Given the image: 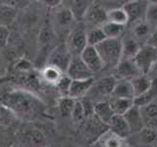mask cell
I'll use <instances>...</instances> for the list:
<instances>
[{"label": "cell", "instance_id": "obj_1", "mask_svg": "<svg viewBox=\"0 0 157 147\" xmlns=\"http://www.w3.org/2000/svg\"><path fill=\"white\" fill-rule=\"evenodd\" d=\"M1 105L12 113L25 119H34L44 110L39 98L27 90L17 89L6 92L1 96Z\"/></svg>", "mask_w": 157, "mask_h": 147}, {"label": "cell", "instance_id": "obj_2", "mask_svg": "<svg viewBox=\"0 0 157 147\" xmlns=\"http://www.w3.org/2000/svg\"><path fill=\"white\" fill-rule=\"evenodd\" d=\"M96 51L99 54L104 68H116L123 59V45L122 38H106L95 46Z\"/></svg>", "mask_w": 157, "mask_h": 147}, {"label": "cell", "instance_id": "obj_3", "mask_svg": "<svg viewBox=\"0 0 157 147\" xmlns=\"http://www.w3.org/2000/svg\"><path fill=\"white\" fill-rule=\"evenodd\" d=\"M132 60L141 74L148 75L157 64V49L145 43L141 45Z\"/></svg>", "mask_w": 157, "mask_h": 147}, {"label": "cell", "instance_id": "obj_4", "mask_svg": "<svg viewBox=\"0 0 157 147\" xmlns=\"http://www.w3.org/2000/svg\"><path fill=\"white\" fill-rule=\"evenodd\" d=\"M66 46L72 57L81 56L82 51L87 47L86 31L82 26H78L69 32L66 38Z\"/></svg>", "mask_w": 157, "mask_h": 147}, {"label": "cell", "instance_id": "obj_5", "mask_svg": "<svg viewBox=\"0 0 157 147\" xmlns=\"http://www.w3.org/2000/svg\"><path fill=\"white\" fill-rule=\"evenodd\" d=\"M72 60V55L69 52L65 43H60L54 47L48 54L45 65H50L59 69L63 74H66L67 69Z\"/></svg>", "mask_w": 157, "mask_h": 147}, {"label": "cell", "instance_id": "obj_6", "mask_svg": "<svg viewBox=\"0 0 157 147\" xmlns=\"http://www.w3.org/2000/svg\"><path fill=\"white\" fill-rule=\"evenodd\" d=\"M51 20L53 24L54 31H65L73 26L74 22L76 21L74 18L72 11L68 6L62 3L56 8L52 9Z\"/></svg>", "mask_w": 157, "mask_h": 147}, {"label": "cell", "instance_id": "obj_7", "mask_svg": "<svg viewBox=\"0 0 157 147\" xmlns=\"http://www.w3.org/2000/svg\"><path fill=\"white\" fill-rule=\"evenodd\" d=\"M19 147H46L43 132L36 127H27L18 135Z\"/></svg>", "mask_w": 157, "mask_h": 147}, {"label": "cell", "instance_id": "obj_8", "mask_svg": "<svg viewBox=\"0 0 157 147\" xmlns=\"http://www.w3.org/2000/svg\"><path fill=\"white\" fill-rule=\"evenodd\" d=\"M82 21L92 26V28H101L107 22V10L102 4L91 2Z\"/></svg>", "mask_w": 157, "mask_h": 147}, {"label": "cell", "instance_id": "obj_9", "mask_svg": "<svg viewBox=\"0 0 157 147\" xmlns=\"http://www.w3.org/2000/svg\"><path fill=\"white\" fill-rule=\"evenodd\" d=\"M65 75H67L72 81H83L93 77L92 72L86 66L80 56L72 57Z\"/></svg>", "mask_w": 157, "mask_h": 147}, {"label": "cell", "instance_id": "obj_10", "mask_svg": "<svg viewBox=\"0 0 157 147\" xmlns=\"http://www.w3.org/2000/svg\"><path fill=\"white\" fill-rule=\"evenodd\" d=\"M147 5H148V2L140 1V0L129 1L123 5V8H124L128 15V18H129V23L136 24L144 21Z\"/></svg>", "mask_w": 157, "mask_h": 147}, {"label": "cell", "instance_id": "obj_11", "mask_svg": "<svg viewBox=\"0 0 157 147\" xmlns=\"http://www.w3.org/2000/svg\"><path fill=\"white\" fill-rule=\"evenodd\" d=\"M142 75L132 59H122L115 68V77L117 80L132 81L136 77Z\"/></svg>", "mask_w": 157, "mask_h": 147}, {"label": "cell", "instance_id": "obj_12", "mask_svg": "<svg viewBox=\"0 0 157 147\" xmlns=\"http://www.w3.org/2000/svg\"><path fill=\"white\" fill-rule=\"evenodd\" d=\"M80 57L82 58L83 63L86 64V66L92 72L93 75L104 69V65H103L101 58L98 52L96 51L95 47L87 46L82 51Z\"/></svg>", "mask_w": 157, "mask_h": 147}, {"label": "cell", "instance_id": "obj_13", "mask_svg": "<svg viewBox=\"0 0 157 147\" xmlns=\"http://www.w3.org/2000/svg\"><path fill=\"white\" fill-rule=\"evenodd\" d=\"M91 147H128V144L125 138H122L111 130H107L97 137Z\"/></svg>", "mask_w": 157, "mask_h": 147}, {"label": "cell", "instance_id": "obj_14", "mask_svg": "<svg viewBox=\"0 0 157 147\" xmlns=\"http://www.w3.org/2000/svg\"><path fill=\"white\" fill-rule=\"evenodd\" d=\"M94 77L88 78L83 81H73L71 83L70 90H69L68 96L74 100H81L87 94L90 90L94 85Z\"/></svg>", "mask_w": 157, "mask_h": 147}, {"label": "cell", "instance_id": "obj_15", "mask_svg": "<svg viewBox=\"0 0 157 147\" xmlns=\"http://www.w3.org/2000/svg\"><path fill=\"white\" fill-rule=\"evenodd\" d=\"M125 118L128 126L130 127L131 134H139L144 127V120L140 113V108L134 104L131 109L123 116Z\"/></svg>", "mask_w": 157, "mask_h": 147}, {"label": "cell", "instance_id": "obj_16", "mask_svg": "<svg viewBox=\"0 0 157 147\" xmlns=\"http://www.w3.org/2000/svg\"><path fill=\"white\" fill-rule=\"evenodd\" d=\"M130 81L132 83V90H134L135 98L145 93L153 85V80L151 77H149V75H144V74L136 77Z\"/></svg>", "mask_w": 157, "mask_h": 147}, {"label": "cell", "instance_id": "obj_17", "mask_svg": "<svg viewBox=\"0 0 157 147\" xmlns=\"http://www.w3.org/2000/svg\"><path fill=\"white\" fill-rule=\"evenodd\" d=\"M140 113L144 120V127L157 130V103H151L140 108Z\"/></svg>", "mask_w": 157, "mask_h": 147}, {"label": "cell", "instance_id": "obj_18", "mask_svg": "<svg viewBox=\"0 0 157 147\" xmlns=\"http://www.w3.org/2000/svg\"><path fill=\"white\" fill-rule=\"evenodd\" d=\"M110 96L134 100L135 95L131 81L126 80H117V82L114 88H113V91Z\"/></svg>", "mask_w": 157, "mask_h": 147}, {"label": "cell", "instance_id": "obj_19", "mask_svg": "<svg viewBox=\"0 0 157 147\" xmlns=\"http://www.w3.org/2000/svg\"><path fill=\"white\" fill-rule=\"evenodd\" d=\"M94 116L99 120L102 124L109 125L112 118L115 116L114 112L112 111L111 107L108 103V100L99 101L94 104Z\"/></svg>", "mask_w": 157, "mask_h": 147}, {"label": "cell", "instance_id": "obj_20", "mask_svg": "<svg viewBox=\"0 0 157 147\" xmlns=\"http://www.w3.org/2000/svg\"><path fill=\"white\" fill-rule=\"evenodd\" d=\"M107 100L112 111L114 112L115 115H118V116H124L126 113L134 106V100H131V99H124V98H117V97L109 96Z\"/></svg>", "mask_w": 157, "mask_h": 147}, {"label": "cell", "instance_id": "obj_21", "mask_svg": "<svg viewBox=\"0 0 157 147\" xmlns=\"http://www.w3.org/2000/svg\"><path fill=\"white\" fill-rule=\"evenodd\" d=\"M64 75L65 74H63L59 69L50 65H44L40 72L41 80L48 85H52L54 87Z\"/></svg>", "mask_w": 157, "mask_h": 147}, {"label": "cell", "instance_id": "obj_22", "mask_svg": "<svg viewBox=\"0 0 157 147\" xmlns=\"http://www.w3.org/2000/svg\"><path fill=\"white\" fill-rule=\"evenodd\" d=\"M108 126H109V130H111L113 132H115L116 134L121 136L122 138L126 139V137L129 134H131L130 127L128 126L125 118L123 116L115 115L112 118V120L110 121Z\"/></svg>", "mask_w": 157, "mask_h": 147}, {"label": "cell", "instance_id": "obj_23", "mask_svg": "<svg viewBox=\"0 0 157 147\" xmlns=\"http://www.w3.org/2000/svg\"><path fill=\"white\" fill-rule=\"evenodd\" d=\"M107 22L126 27L129 24V18L123 7H116L107 10Z\"/></svg>", "mask_w": 157, "mask_h": 147}, {"label": "cell", "instance_id": "obj_24", "mask_svg": "<svg viewBox=\"0 0 157 147\" xmlns=\"http://www.w3.org/2000/svg\"><path fill=\"white\" fill-rule=\"evenodd\" d=\"M123 45V59H134L136 54L139 52L141 45L135 37H126L122 39Z\"/></svg>", "mask_w": 157, "mask_h": 147}, {"label": "cell", "instance_id": "obj_25", "mask_svg": "<svg viewBox=\"0 0 157 147\" xmlns=\"http://www.w3.org/2000/svg\"><path fill=\"white\" fill-rule=\"evenodd\" d=\"M157 97V80L153 81V85L142 95L136 97L134 99V104L139 108L144 107L148 104L153 103L155 98Z\"/></svg>", "mask_w": 157, "mask_h": 147}, {"label": "cell", "instance_id": "obj_26", "mask_svg": "<svg viewBox=\"0 0 157 147\" xmlns=\"http://www.w3.org/2000/svg\"><path fill=\"white\" fill-rule=\"evenodd\" d=\"M90 4V1H71L69 5H65L72 11L76 21H82Z\"/></svg>", "mask_w": 157, "mask_h": 147}, {"label": "cell", "instance_id": "obj_27", "mask_svg": "<svg viewBox=\"0 0 157 147\" xmlns=\"http://www.w3.org/2000/svg\"><path fill=\"white\" fill-rule=\"evenodd\" d=\"M152 32H153V29L145 23V21H141V22L134 24L132 37H135L137 41L144 40V39L148 40V38L151 36Z\"/></svg>", "mask_w": 157, "mask_h": 147}, {"label": "cell", "instance_id": "obj_28", "mask_svg": "<svg viewBox=\"0 0 157 147\" xmlns=\"http://www.w3.org/2000/svg\"><path fill=\"white\" fill-rule=\"evenodd\" d=\"M106 39V36L101 28H91L86 31V41L87 46L95 47Z\"/></svg>", "mask_w": 157, "mask_h": 147}, {"label": "cell", "instance_id": "obj_29", "mask_svg": "<svg viewBox=\"0 0 157 147\" xmlns=\"http://www.w3.org/2000/svg\"><path fill=\"white\" fill-rule=\"evenodd\" d=\"M116 82H117V78L115 77H108L102 78V80L98 81H95L93 85L96 86L97 90L100 93H102L103 95L110 96Z\"/></svg>", "mask_w": 157, "mask_h": 147}, {"label": "cell", "instance_id": "obj_30", "mask_svg": "<svg viewBox=\"0 0 157 147\" xmlns=\"http://www.w3.org/2000/svg\"><path fill=\"white\" fill-rule=\"evenodd\" d=\"M16 17V10L6 3L0 4V26L7 27L11 24Z\"/></svg>", "mask_w": 157, "mask_h": 147}, {"label": "cell", "instance_id": "obj_31", "mask_svg": "<svg viewBox=\"0 0 157 147\" xmlns=\"http://www.w3.org/2000/svg\"><path fill=\"white\" fill-rule=\"evenodd\" d=\"M103 32H104L106 38H121L120 36L125 31V27L120 26V24H116L110 22H106L103 26L101 27Z\"/></svg>", "mask_w": 157, "mask_h": 147}, {"label": "cell", "instance_id": "obj_32", "mask_svg": "<svg viewBox=\"0 0 157 147\" xmlns=\"http://www.w3.org/2000/svg\"><path fill=\"white\" fill-rule=\"evenodd\" d=\"M144 21L153 31L157 29V2H148Z\"/></svg>", "mask_w": 157, "mask_h": 147}, {"label": "cell", "instance_id": "obj_33", "mask_svg": "<svg viewBox=\"0 0 157 147\" xmlns=\"http://www.w3.org/2000/svg\"><path fill=\"white\" fill-rule=\"evenodd\" d=\"M76 100L72 99L69 96H62L58 102V108L63 117H71L73 108L75 106Z\"/></svg>", "mask_w": 157, "mask_h": 147}, {"label": "cell", "instance_id": "obj_34", "mask_svg": "<svg viewBox=\"0 0 157 147\" xmlns=\"http://www.w3.org/2000/svg\"><path fill=\"white\" fill-rule=\"evenodd\" d=\"M72 81H73L67 75H64L60 78V81L57 82V85H55V88L61 93L63 96H68V93H69V90H70Z\"/></svg>", "mask_w": 157, "mask_h": 147}, {"label": "cell", "instance_id": "obj_35", "mask_svg": "<svg viewBox=\"0 0 157 147\" xmlns=\"http://www.w3.org/2000/svg\"><path fill=\"white\" fill-rule=\"evenodd\" d=\"M71 118L73 119V121L76 123L82 122L85 119V113H83V108H82L81 100H76L75 106H74L72 114H71Z\"/></svg>", "mask_w": 157, "mask_h": 147}, {"label": "cell", "instance_id": "obj_36", "mask_svg": "<svg viewBox=\"0 0 157 147\" xmlns=\"http://www.w3.org/2000/svg\"><path fill=\"white\" fill-rule=\"evenodd\" d=\"M140 140L144 143H152L156 139V131L154 130L148 129V127H144L140 132H139Z\"/></svg>", "mask_w": 157, "mask_h": 147}, {"label": "cell", "instance_id": "obj_37", "mask_svg": "<svg viewBox=\"0 0 157 147\" xmlns=\"http://www.w3.org/2000/svg\"><path fill=\"white\" fill-rule=\"evenodd\" d=\"M11 32L8 28V27L0 26V49L4 48L8 44Z\"/></svg>", "mask_w": 157, "mask_h": 147}, {"label": "cell", "instance_id": "obj_38", "mask_svg": "<svg viewBox=\"0 0 157 147\" xmlns=\"http://www.w3.org/2000/svg\"><path fill=\"white\" fill-rule=\"evenodd\" d=\"M81 102L83 108L85 118H90L94 115V104L90 100L86 99V98H83V99H81Z\"/></svg>", "mask_w": 157, "mask_h": 147}, {"label": "cell", "instance_id": "obj_39", "mask_svg": "<svg viewBox=\"0 0 157 147\" xmlns=\"http://www.w3.org/2000/svg\"><path fill=\"white\" fill-rule=\"evenodd\" d=\"M12 116L13 114L7 108H5L3 105H0V124H7V122L10 121Z\"/></svg>", "mask_w": 157, "mask_h": 147}, {"label": "cell", "instance_id": "obj_40", "mask_svg": "<svg viewBox=\"0 0 157 147\" xmlns=\"http://www.w3.org/2000/svg\"><path fill=\"white\" fill-rule=\"evenodd\" d=\"M16 69H18L19 71H22V72H27L29 70H31V63L27 61L26 59H21V60H19L17 62Z\"/></svg>", "mask_w": 157, "mask_h": 147}, {"label": "cell", "instance_id": "obj_41", "mask_svg": "<svg viewBox=\"0 0 157 147\" xmlns=\"http://www.w3.org/2000/svg\"><path fill=\"white\" fill-rule=\"evenodd\" d=\"M146 44H149V45L153 46L157 49V29L152 32L151 36H149L148 40H147Z\"/></svg>", "mask_w": 157, "mask_h": 147}, {"label": "cell", "instance_id": "obj_42", "mask_svg": "<svg viewBox=\"0 0 157 147\" xmlns=\"http://www.w3.org/2000/svg\"><path fill=\"white\" fill-rule=\"evenodd\" d=\"M43 3H45L46 6L48 7H50L51 9H54V8H56L57 6H59L62 1H60V0H45V1H43Z\"/></svg>", "mask_w": 157, "mask_h": 147}, {"label": "cell", "instance_id": "obj_43", "mask_svg": "<svg viewBox=\"0 0 157 147\" xmlns=\"http://www.w3.org/2000/svg\"><path fill=\"white\" fill-rule=\"evenodd\" d=\"M2 66V60H1V57H0V68Z\"/></svg>", "mask_w": 157, "mask_h": 147}, {"label": "cell", "instance_id": "obj_44", "mask_svg": "<svg viewBox=\"0 0 157 147\" xmlns=\"http://www.w3.org/2000/svg\"><path fill=\"white\" fill-rule=\"evenodd\" d=\"M153 70H156V71H157V64H156V66L154 67V69H153Z\"/></svg>", "mask_w": 157, "mask_h": 147}, {"label": "cell", "instance_id": "obj_45", "mask_svg": "<svg viewBox=\"0 0 157 147\" xmlns=\"http://www.w3.org/2000/svg\"><path fill=\"white\" fill-rule=\"evenodd\" d=\"M13 147H19V146H13Z\"/></svg>", "mask_w": 157, "mask_h": 147}]
</instances>
